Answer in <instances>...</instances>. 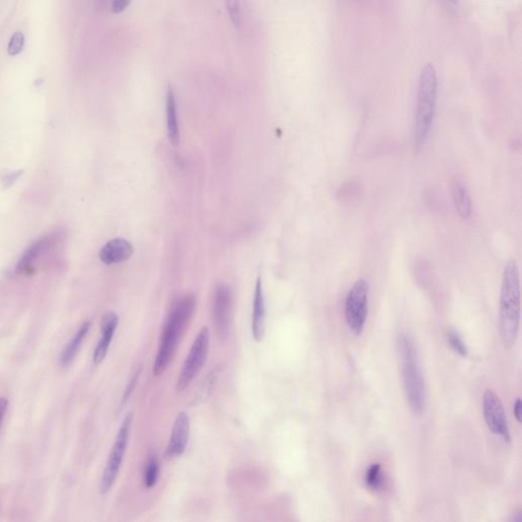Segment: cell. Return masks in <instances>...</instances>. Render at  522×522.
<instances>
[{
  "mask_svg": "<svg viewBox=\"0 0 522 522\" xmlns=\"http://www.w3.org/2000/svg\"><path fill=\"white\" fill-rule=\"evenodd\" d=\"M398 353L408 406L414 415H422L426 409V384L417 350L409 334L399 335Z\"/></svg>",
  "mask_w": 522,
  "mask_h": 522,
  "instance_id": "cell-3",
  "label": "cell"
},
{
  "mask_svg": "<svg viewBox=\"0 0 522 522\" xmlns=\"http://www.w3.org/2000/svg\"><path fill=\"white\" fill-rule=\"evenodd\" d=\"M521 398H517L514 404V415L516 417L517 422H521Z\"/></svg>",
  "mask_w": 522,
  "mask_h": 522,
  "instance_id": "cell-25",
  "label": "cell"
},
{
  "mask_svg": "<svg viewBox=\"0 0 522 522\" xmlns=\"http://www.w3.org/2000/svg\"><path fill=\"white\" fill-rule=\"evenodd\" d=\"M134 252L132 244L126 239L116 238L109 241L99 252V259L107 264L122 263V262L128 261Z\"/></svg>",
  "mask_w": 522,
  "mask_h": 522,
  "instance_id": "cell-13",
  "label": "cell"
},
{
  "mask_svg": "<svg viewBox=\"0 0 522 522\" xmlns=\"http://www.w3.org/2000/svg\"><path fill=\"white\" fill-rule=\"evenodd\" d=\"M133 418H134V415L131 412V413L127 414L126 417L124 418L122 424H120L115 444H113V449H111L109 460H107V466L103 471L100 485L101 494H107V492L111 491V488L115 485L116 477H118L120 466H122V460H124L127 447H128Z\"/></svg>",
  "mask_w": 522,
  "mask_h": 522,
  "instance_id": "cell-5",
  "label": "cell"
},
{
  "mask_svg": "<svg viewBox=\"0 0 522 522\" xmlns=\"http://www.w3.org/2000/svg\"><path fill=\"white\" fill-rule=\"evenodd\" d=\"M265 331V304L262 291L261 278L257 280L252 312V335L257 341H261Z\"/></svg>",
  "mask_w": 522,
  "mask_h": 522,
  "instance_id": "cell-14",
  "label": "cell"
},
{
  "mask_svg": "<svg viewBox=\"0 0 522 522\" xmlns=\"http://www.w3.org/2000/svg\"><path fill=\"white\" fill-rule=\"evenodd\" d=\"M209 348V331L207 327H204L198 334L194 341L193 346L188 354L187 359L182 367L179 380L177 382V391L182 392L190 386L194 378L198 375L205 361Z\"/></svg>",
  "mask_w": 522,
  "mask_h": 522,
  "instance_id": "cell-7",
  "label": "cell"
},
{
  "mask_svg": "<svg viewBox=\"0 0 522 522\" xmlns=\"http://www.w3.org/2000/svg\"><path fill=\"white\" fill-rule=\"evenodd\" d=\"M160 464L157 457L152 454L146 462L144 472V483L147 489H151L157 483L160 477Z\"/></svg>",
  "mask_w": 522,
  "mask_h": 522,
  "instance_id": "cell-19",
  "label": "cell"
},
{
  "mask_svg": "<svg viewBox=\"0 0 522 522\" xmlns=\"http://www.w3.org/2000/svg\"><path fill=\"white\" fill-rule=\"evenodd\" d=\"M54 237L43 236L37 239L23 252L17 263L16 272L19 274H28L42 254L46 252L54 243Z\"/></svg>",
  "mask_w": 522,
  "mask_h": 522,
  "instance_id": "cell-12",
  "label": "cell"
},
{
  "mask_svg": "<svg viewBox=\"0 0 522 522\" xmlns=\"http://www.w3.org/2000/svg\"><path fill=\"white\" fill-rule=\"evenodd\" d=\"M131 0H113V6H111V10L115 14H120L124 12L129 4H130Z\"/></svg>",
  "mask_w": 522,
  "mask_h": 522,
  "instance_id": "cell-23",
  "label": "cell"
},
{
  "mask_svg": "<svg viewBox=\"0 0 522 522\" xmlns=\"http://www.w3.org/2000/svg\"><path fill=\"white\" fill-rule=\"evenodd\" d=\"M499 323L505 347H512L516 343L521 325V278L514 259L507 262L503 272Z\"/></svg>",
  "mask_w": 522,
  "mask_h": 522,
  "instance_id": "cell-1",
  "label": "cell"
},
{
  "mask_svg": "<svg viewBox=\"0 0 522 522\" xmlns=\"http://www.w3.org/2000/svg\"><path fill=\"white\" fill-rule=\"evenodd\" d=\"M190 420L186 412H180L175 420L170 444L166 450V458L168 460L180 457L185 452L189 439Z\"/></svg>",
  "mask_w": 522,
  "mask_h": 522,
  "instance_id": "cell-10",
  "label": "cell"
},
{
  "mask_svg": "<svg viewBox=\"0 0 522 522\" xmlns=\"http://www.w3.org/2000/svg\"><path fill=\"white\" fill-rule=\"evenodd\" d=\"M231 289L227 285H219L215 289L213 318L215 333L221 341H225L229 336L230 325H231Z\"/></svg>",
  "mask_w": 522,
  "mask_h": 522,
  "instance_id": "cell-9",
  "label": "cell"
},
{
  "mask_svg": "<svg viewBox=\"0 0 522 522\" xmlns=\"http://www.w3.org/2000/svg\"><path fill=\"white\" fill-rule=\"evenodd\" d=\"M437 96V77L434 65L426 63L420 73L414 116V146L420 150L428 141L434 122Z\"/></svg>",
  "mask_w": 522,
  "mask_h": 522,
  "instance_id": "cell-4",
  "label": "cell"
},
{
  "mask_svg": "<svg viewBox=\"0 0 522 522\" xmlns=\"http://www.w3.org/2000/svg\"><path fill=\"white\" fill-rule=\"evenodd\" d=\"M118 325V316H116V312H109L103 316L101 320V338L93 353V362L95 365L102 362L103 359L107 356Z\"/></svg>",
  "mask_w": 522,
  "mask_h": 522,
  "instance_id": "cell-11",
  "label": "cell"
},
{
  "mask_svg": "<svg viewBox=\"0 0 522 522\" xmlns=\"http://www.w3.org/2000/svg\"><path fill=\"white\" fill-rule=\"evenodd\" d=\"M90 327L91 323L89 321L82 323L77 333L75 334V336L69 340V343L63 348L61 355V365L67 367V365H71L73 362L76 355L79 352L80 348H81L82 344H83L84 339H85L86 336L89 333Z\"/></svg>",
  "mask_w": 522,
  "mask_h": 522,
  "instance_id": "cell-16",
  "label": "cell"
},
{
  "mask_svg": "<svg viewBox=\"0 0 522 522\" xmlns=\"http://www.w3.org/2000/svg\"><path fill=\"white\" fill-rule=\"evenodd\" d=\"M25 41H26V38H25L23 32H14V33L12 34V37H10V41H8V56H12V58L20 56V54H22L23 50H24Z\"/></svg>",
  "mask_w": 522,
  "mask_h": 522,
  "instance_id": "cell-20",
  "label": "cell"
},
{
  "mask_svg": "<svg viewBox=\"0 0 522 522\" xmlns=\"http://www.w3.org/2000/svg\"><path fill=\"white\" fill-rule=\"evenodd\" d=\"M196 303L195 296L190 294L180 298L171 308L154 362V376L162 375L172 361L180 340L195 312Z\"/></svg>",
  "mask_w": 522,
  "mask_h": 522,
  "instance_id": "cell-2",
  "label": "cell"
},
{
  "mask_svg": "<svg viewBox=\"0 0 522 522\" xmlns=\"http://www.w3.org/2000/svg\"><path fill=\"white\" fill-rule=\"evenodd\" d=\"M369 312V284L359 279L349 291L345 301V318L349 329L356 336L361 335Z\"/></svg>",
  "mask_w": 522,
  "mask_h": 522,
  "instance_id": "cell-6",
  "label": "cell"
},
{
  "mask_svg": "<svg viewBox=\"0 0 522 522\" xmlns=\"http://www.w3.org/2000/svg\"><path fill=\"white\" fill-rule=\"evenodd\" d=\"M8 408V400L6 398H0V428H1L2 422L4 420L6 411Z\"/></svg>",
  "mask_w": 522,
  "mask_h": 522,
  "instance_id": "cell-24",
  "label": "cell"
},
{
  "mask_svg": "<svg viewBox=\"0 0 522 522\" xmlns=\"http://www.w3.org/2000/svg\"><path fill=\"white\" fill-rule=\"evenodd\" d=\"M447 341L448 343H449V345L451 346V348L453 349L458 355H460V356L462 357L466 356L468 350H467L464 340L461 339V337H460L459 334H458L457 331H453V329L448 331Z\"/></svg>",
  "mask_w": 522,
  "mask_h": 522,
  "instance_id": "cell-21",
  "label": "cell"
},
{
  "mask_svg": "<svg viewBox=\"0 0 522 522\" xmlns=\"http://www.w3.org/2000/svg\"><path fill=\"white\" fill-rule=\"evenodd\" d=\"M365 485L371 491L378 492L384 487L382 466L380 464H371L365 473Z\"/></svg>",
  "mask_w": 522,
  "mask_h": 522,
  "instance_id": "cell-18",
  "label": "cell"
},
{
  "mask_svg": "<svg viewBox=\"0 0 522 522\" xmlns=\"http://www.w3.org/2000/svg\"><path fill=\"white\" fill-rule=\"evenodd\" d=\"M452 197L458 215L462 219H470L472 215V202L466 186L460 182H455L452 187Z\"/></svg>",
  "mask_w": 522,
  "mask_h": 522,
  "instance_id": "cell-17",
  "label": "cell"
},
{
  "mask_svg": "<svg viewBox=\"0 0 522 522\" xmlns=\"http://www.w3.org/2000/svg\"><path fill=\"white\" fill-rule=\"evenodd\" d=\"M166 111L168 139L173 146H177L180 142V129L179 122H177V102H175L174 91L171 87H168V93H166Z\"/></svg>",
  "mask_w": 522,
  "mask_h": 522,
  "instance_id": "cell-15",
  "label": "cell"
},
{
  "mask_svg": "<svg viewBox=\"0 0 522 522\" xmlns=\"http://www.w3.org/2000/svg\"><path fill=\"white\" fill-rule=\"evenodd\" d=\"M448 1H449L450 3L453 4V6H456V4H458V2H459V0H448Z\"/></svg>",
  "mask_w": 522,
  "mask_h": 522,
  "instance_id": "cell-26",
  "label": "cell"
},
{
  "mask_svg": "<svg viewBox=\"0 0 522 522\" xmlns=\"http://www.w3.org/2000/svg\"><path fill=\"white\" fill-rule=\"evenodd\" d=\"M483 413L489 430L493 434L500 435L505 443H510V430L507 422L506 412L502 401L492 390H487L483 394Z\"/></svg>",
  "mask_w": 522,
  "mask_h": 522,
  "instance_id": "cell-8",
  "label": "cell"
},
{
  "mask_svg": "<svg viewBox=\"0 0 522 522\" xmlns=\"http://www.w3.org/2000/svg\"><path fill=\"white\" fill-rule=\"evenodd\" d=\"M225 2L232 24L236 27L240 26L241 12L239 0H225Z\"/></svg>",
  "mask_w": 522,
  "mask_h": 522,
  "instance_id": "cell-22",
  "label": "cell"
}]
</instances>
